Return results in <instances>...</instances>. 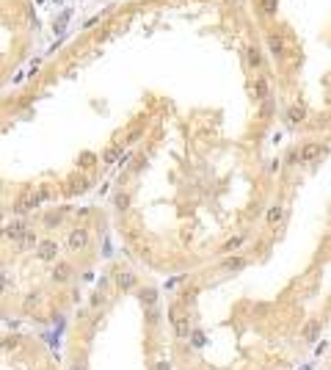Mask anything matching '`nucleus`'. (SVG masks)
<instances>
[{
  "mask_svg": "<svg viewBox=\"0 0 331 370\" xmlns=\"http://www.w3.org/2000/svg\"><path fill=\"white\" fill-rule=\"evenodd\" d=\"M285 119H287V125H303V119H307V105L303 102H293V105L287 108V113H285Z\"/></svg>",
  "mask_w": 331,
  "mask_h": 370,
  "instance_id": "nucleus-8",
  "label": "nucleus"
},
{
  "mask_svg": "<svg viewBox=\"0 0 331 370\" xmlns=\"http://www.w3.org/2000/svg\"><path fill=\"white\" fill-rule=\"evenodd\" d=\"M6 287H9V276H6V271H0V296L6 293Z\"/></svg>",
  "mask_w": 331,
  "mask_h": 370,
  "instance_id": "nucleus-33",
  "label": "nucleus"
},
{
  "mask_svg": "<svg viewBox=\"0 0 331 370\" xmlns=\"http://www.w3.org/2000/svg\"><path fill=\"white\" fill-rule=\"evenodd\" d=\"M89 185H91V182L86 180V177H80V180L72 182V188H69V191H72V194H86V191H89Z\"/></svg>",
  "mask_w": 331,
  "mask_h": 370,
  "instance_id": "nucleus-25",
  "label": "nucleus"
},
{
  "mask_svg": "<svg viewBox=\"0 0 331 370\" xmlns=\"http://www.w3.org/2000/svg\"><path fill=\"white\" fill-rule=\"evenodd\" d=\"M285 160L290 163V166H295V163H298V149H290V152H287V157H285Z\"/></svg>",
  "mask_w": 331,
  "mask_h": 370,
  "instance_id": "nucleus-32",
  "label": "nucleus"
},
{
  "mask_svg": "<svg viewBox=\"0 0 331 370\" xmlns=\"http://www.w3.org/2000/svg\"><path fill=\"white\" fill-rule=\"evenodd\" d=\"M246 61H248V66H251V70H260V66H262V50H260L257 44L246 47Z\"/></svg>",
  "mask_w": 331,
  "mask_h": 370,
  "instance_id": "nucleus-17",
  "label": "nucleus"
},
{
  "mask_svg": "<svg viewBox=\"0 0 331 370\" xmlns=\"http://www.w3.org/2000/svg\"><path fill=\"white\" fill-rule=\"evenodd\" d=\"M279 169H282V160L276 157V160H271V171H279Z\"/></svg>",
  "mask_w": 331,
  "mask_h": 370,
  "instance_id": "nucleus-35",
  "label": "nucleus"
},
{
  "mask_svg": "<svg viewBox=\"0 0 331 370\" xmlns=\"http://www.w3.org/2000/svg\"><path fill=\"white\" fill-rule=\"evenodd\" d=\"M146 323H149V326L158 323V310H155V307H149V312H146Z\"/></svg>",
  "mask_w": 331,
  "mask_h": 370,
  "instance_id": "nucleus-31",
  "label": "nucleus"
},
{
  "mask_svg": "<svg viewBox=\"0 0 331 370\" xmlns=\"http://www.w3.org/2000/svg\"><path fill=\"white\" fill-rule=\"evenodd\" d=\"M121 147H124V144H113V147H108V149H105V155H103V166H113V163H119V157H121Z\"/></svg>",
  "mask_w": 331,
  "mask_h": 370,
  "instance_id": "nucleus-16",
  "label": "nucleus"
},
{
  "mask_svg": "<svg viewBox=\"0 0 331 370\" xmlns=\"http://www.w3.org/2000/svg\"><path fill=\"white\" fill-rule=\"evenodd\" d=\"M58 255H61V246L56 241H50V238L36 243V260H42V263H56Z\"/></svg>",
  "mask_w": 331,
  "mask_h": 370,
  "instance_id": "nucleus-4",
  "label": "nucleus"
},
{
  "mask_svg": "<svg viewBox=\"0 0 331 370\" xmlns=\"http://www.w3.org/2000/svg\"><path fill=\"white\" fill-rule=\"evenodd\" d=\"M72 263H66V260H56V263H53V271H50V279L56 285H66L72 279Z\"/></svg>",
  "mask_w": 331,
  "mask_h": 370,
  "instance_id": "nucleus-5",
  "label": "nucleus"
},
{
  "mask_svg": "<svg viewBox=\"0 0 331 370\" xmlns=\"http://www.w3.org/2000/svg\"><path fill=\"white\" fill-rule=\"evenodd\" d=\"M69 370H89V367H86V362H75V365H72Z\"/></svg>",
  "mask_w": 331,
  "mask_h": 370,
  "instance_id": "nucleus-36",
  "label": "nucleus"
},
{
  "mask_svg": "<svg viewBox=\"0 0 331 370\" xmlns=\"http://www.w3.org/2000/svg\"><path fill=\"white\" fill-rule=\"evenodd\" d=\"M69 17H72V9H64L56 19H53V31H56V33H64L66 22H69Z\"/></svg>",
  "mask_w": 331,
  "mask_h": 370,
  "instance_id": "nucleus-20",
  "label": "nucleus"
},
{
  "mask_svg": "<svg viewBox=\"0 0 331 370\" xmlns=\"http://www.w3.org/2000/svg\"><path fill=\"white\" fill-rule=\"evenodd\" d=\"M248 265V260L246 257H238V255H226L224 260H221V271H226V273H238L243 271Z\"/></svg>",
  "mask_w": 331,
  "mask_h": 370,
  "instance_id": "nucleus-9",
  "label": "nucleus"
},
{
  "mask_svg": "<svg viewBox=\"0 0 331 370\" xmlns=\"http://www.w3.org/2000/svg\"><path fill=\"white\" fill-rule=\"evenodd\" d=\"M251 94H254V100H260V102H265L268 97H271V86H268V80L262 78V75H260V78L254 80V86H251Z\"/></svg>",
  "mask_w": 331,
  "mask_h": 370,
  "instance_id": "nucleus-14",
  "label": "nucleus"
},
{
  "mask_svg": "<svg viewBox=\"0 0 331 370\" xmlns=\"http://www.w3.org/2000/svg\"><path fill=\"white\" fill-rule=\"evenodd\" d=\"M168 320H171V329H174V334H177L180 340L191 337V318H188L185 312H180L177 307H171V312H168Z\"/></svg>",
  "mask_w": 331,
  "mask_h": 370,
  "instance_id": "nucleus-3",
  "label": "nucleus"
},
{
  "mask_svg": "<svg viewBox=\"0 0 331 370\" xmlns=\"http://www.w3.org/2000/svg\"><path fill=\"white\" fill-rule=\"evenodd\" d=\"M39 304H42V293H39V290H31L28 296L22 298V312H33Z\"/></svg>",
  "mask_w": 331,
  "mask_h": 370,
  "instance_id": "nucleus-19",
  "label": "nucleus"
},
{
  "mask_svg": "<svg viewBox=\"0 0 331 370\" xmlns=\"http://www.w3.org/2000/svg\"><path fill=\"white\" fill-rule=\"evenodd\" d=\"M243 241H246V238L243 235H235V238H229V241L221 246V251H224V255H232V251H238L240 246H243Z\"/></svg>",
  "mask_w": 331,
  "mask_h": 370,
  "instance_id": "nucleus-22",
  "label": "nucleus"
},
{
  "mask_svg": "<svg viewBox=\"0 0 331 370\" xmlns=\"http://www.w3.org/2000/svg\"><path fill=\"white\" fill-rule=\"evenodd\" d=\"M141 135H144V125H138L136 130H133V133L127 135V141H124V144H127V147H133V144H138V138H141Z\"/></svg>",
  "mask_w": 331,
  "mask_h": 370,
  "instance_id": "nucleus-27",
  "label": "nucleus"
},
{
  "mask_svg": "<svg viewBox=\"0 0 331 370\" xmlns=\"http://www.w3.org/2000/svg\"><path fill=\"white\" fill-rule=\"evenodd\" d=\"M320 332H323V320L320 318H309L307 323H303V329H301V340L312 345V342L320 337Z\"/></svg>",
  "mask_w": 331,
  "mask_h": 370,
  "instance_id": "nucleus-6",
  "label": "nucleus"
},
{
  "mask_svg": "<svg viewBox=\"0 0 331 370\" xmlns=\"http://www.w3.org/2000/svg\"><path fill=\"white\" fill-rule=\"evenodd\" d=\"M260 9H262V14H265V17H273L276 14V0H262Z\"/></svg>",
  "mask_w": 331,
  "mask_h": 370,
  "instance_id": "nucleus-26",
  "label": "nucleus"
},
{
  "mask_svg": "<svg viewBox=\"0 0 331 370\" xmlns=\"http://www.w3.org/2000/svg\"><path fill=\"white\" fill-rule=\"evenodd\" d=\"M320 144L317 141H309V144H303V147L298 149V163H312L315 157H320Z\"/></svg>",
  "mask_w": 331,
  "mask_h": 370,
  "instance_id": "nucleus-11",
  "label": "nucleus"
},
{
  "mask_svg": "<svg viewBox=\"0 0 331 370\" xmlns=\"http://www.w3.org/2000/svg\"><path fill=\"white\" fill-rule=\"evenodd\" d=\"M158 298H160L158 287H141V290H138V301H141V307H144V310L155 307V304H158Z\"/></svg>",
  "mask_w": 331,
  "mask_h": 370,
  "instance_id": "nucleus-12",
  "label": "nucleus"
},
{
  "mask_svg": "<svg viewBox=\"0 0 331 370\" xmlns=\"http://www.w3.org/2000/svg\"><path fill=\"white\" fill-rule=\"evenodd\" d=\"M268 50H271L276 58H282V56H285V50H287L285 36H282V33H271V36H268Z\"/></svg>",
  "mask_w": 331,
  "mask_h": 370,
  "instance_id": "nucleus-13",
  "label": "nucleus"
},
{
  "mask_svg": "<svg viewBox=\"0 0 331 370\" xmlns=\"http://www.w3.org/2000/svg\"><path fill=\"white\" fill-rule=\"evenodd\" d=\"M155 370H171V362H168V359H160L158 365H155Z\"/></svg>",
  "mask_w": 331,
  "mask_h": 370,
  "instance_id": "nucleus-34",
  "label": "nucleus"
},
{
  "mask_svg": "<svg viewBox=\"0 0 331 370\" xmlns=\"http://www.w3.org/2000/svg\"><path fill=\"white\" fill-rule=\"evenodd\" d=\"M89 243H91V235H89L86 227H75V229H69V235H66V249L75 251V255L78 251H86Z\"/></svg>",
  "mask_w": 331,
  "mask_h": 370,
  "instance_id": "nucleus-2",
  "label": "nucleus"
},
{
  "mask_svg": "<svg viewBox=\"0 0 331 370\" xmlns=\"http://www.w3.org/2000/svg\"><path fill=\"white\" fill-rule=\"evenodd\" d=\"M44 199H50V188H47V185H39L36 191H33V188H25L22 194L17 196V202H14V213H17V216L31 213V210L39 207Z\"/></svg>",
  "mask_w": 331,
  "mask_h": 370,
  "instance_id": "nucleus-1",
  "label": "nucleus"
},
{
  "mask_svg": "<svg viewBox=\"0 0 331 370\" xmlns=\"http://www.w3.org/2000/svg\"><path fill=\"white\" fill-rule=\"evenodd\" d=\"M113 204H116V210H119V213H127V210H130V194L119 191V194L113 196Z\"/></svg>",
  "mask_w": 331,
  "mask_h": 370,
  "instance_id": "nucleus-21",
  "label": "nucleus"
},
{
  "mask_svg": "<svg viewBox=\"0 0 331 370\" xmlns=\"http://www.w3.org/2000/svg\"><path fill=\"white\" fill-rule=\"evenodd\" d=\"M19 342H22V337H17V334H9V337L0 340V348H3V351H14V348H19Z\"/></svg>",
  "mask_w": 331,
  "mask_h": 370,
  "instance_id": "nucleus-23",
  "label": "nucleus"
},
{
  "mask_svg": "<svg viewBox=\"0 0 331 370\" xmlns=\"http://www.w3.org/2000/svg\"><path fill=\"white\" fill-rule=\"evenodd\" d=\"M61 218H64V213H47L44 216V227H58Z\"/></svg>",
  "mask_w": 331,
  "mask_h": 370,
  "instance_id": "nucleus-28",
  "label": "nucleus"
},
{
  "mask_svg": "<svg viewBox=\"0 0 331 370\" xmlns=\"http://www.w3.org/2000/svg\"><path fill=\"white\" fill-rule=\"evenodd\" d=\"M94 160H97V157H94L91 152H83V155H80V163H78V166H80V169H91Z\"/></svg>",
  "mask_w": 331,
  "mask_h": 370,
  "instance_id": "nucleus-29",
  "label": "nucleus"
},
{
  "mask_svg": "<svg viewBox=\"0 0 331 370\" xmlns=\"http://www.w3.org/2000/svg\"><path fill=\"white\" fill-rule=\"evenodd\" d=\"M103 304H105V293H103V290H97V293L91 296V307L97 310V307H103Z\"/></svg>",
  "mask_w": 331,
  "mask_h": 370,
  "instance_id": "nucleus-30",
  "label": "nucleus"
},
{
  "mask_svg": "<svg viewBox=\"0 0 331 370\" xmlns=\"http://www.w3.org/2000/svg\"><path fill=\"white\" fill-rule=\"evenodd\" d=\"M285 216H287V207H285V204H273V207L268 210V216H265L268 227H279V224L285 221Z\"/></svg>",
  "mask_w": 331,
  "mask_h": 370,
  "instance_id": "nucleus-15",
  "label": "nucleus"
},
{
  "mask_svg": "<svg viewBox=\"0 0 331 370\" xmlns=\"http://www.w3.org/2000/svg\"><path fill=\"white\" fill-rule=\"evenodd\" d=\"M113 282H116V287L121 293H127V290H133V287L138 285V276L133 271H116L113 273Z\"/></svg>",
  "mask_w": 331,
  "mask_h": 370,
  "instance_id": "nucleus-7",
  "label": "nucleus"
},
{
  "mask_svg": "<svg viewBox=\"0 0 331 370\" xmlns=\"http://www.w3.org/2000/svg\"><path fill=\"white\" fill-rule=\"evenodd\" d=\"M36 243H39V238H36V232H33V229H28V232H25V235L17 241L19 251H31V249H36Z\"/></svg>",
  "mask_w": 331,
  "mask_h": 370,
  "instance_id": "nucleus-18",
  "label": "nucleus"
},
{
  "mask_svg": "<svg viewBox=\"0 0 331 370\" xmlns=\"http://www.w3.org/2000/svg\"><path fill=\"white\" fill-rule=\"evenodd\" d=\"M28 229H31V227H28L25 221H11V224H6V227H3V235L9 238L11 243H17L19 238H22L25 232H28Z\"/></svg>",
  "mask_w": 331,
  "mask_h": 370,
  "instance_id": "nucleus-10",
  "label": "nucleus"
},
{
  "mask_svg": "<svg viewBox=\"0 0 331 370\" xmlns=\"http://www.w3.org/2000/svg\"><path fill=\"white\" fill-rule=\"evenodd\" d=\"M207 342V334L201 332V329H191V345L193 348H201Z\"/></svg>",
  "mask_w": 331,
  "mask_h": 370,
  "instance_id": "nucleus-24",
  "label": "nucleus"
}]
</instances>
